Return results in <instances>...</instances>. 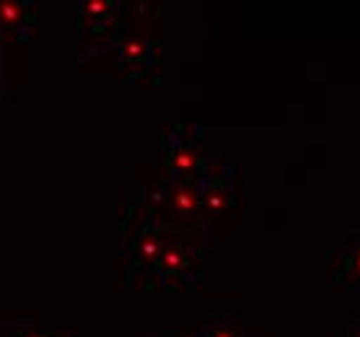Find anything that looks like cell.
Wrapping results in <instances>:
<instances>
[{"mask_svg": "<svg viewBox=\"0 0 360 337\" xmlns=\"http://www.w3.org/2000/svg\"><path fill=\"white\" fill-rule=\"evenodd\" d=\"M355 265H358V270H360V255H358V260H355Z\"/></svg>", "mask_w": 360, "mask_h": 337, "instance_id": "obj_11", "label": "cell"}, {"mask_svg": "<svg viewBox=\"0 0 360 337\" xmlns=\"http://www.w3.org/2000/svg\"><path fill=\"white\" fill-rule=\"evenodd\" d=\"M140 260L143 262H153V260H158V252H161V241H158L156 234H146L143 236V241H140Z\"/></svg>", "mask_w": 360, "mask_h": 337, "instance_id": "obj_5", "label": "cell"}, {"mask_svg": "<svg viewBox=\"0 0 360 337\" xmlns=\"http://www.w3.org/2000/svg\"><path fill=\"white\" fill-rule=\"evenodd\" d=\"M210 337H238L236 332H231V329H215Z\"/></svg>", "mask_w": 360, "mask_h": 337, "instance_id": "obj_9", "label": "cell"}, {"mask_svg": "<svg viewBox=\"0 0 360 337\" xmlns=\"http://www.w3.org/2000/svg\"><path fill=\"white\" fill-rule=\"evenodd\" d=\"M200 205V198H197V192L187 184H179V187L172 192V208L176 213L181 215H192Z\"/></svg>", "mask_w": 360, "mask_h": 337, "instance_id": "obj_1", "label": "cell"}, {"mask_svg": "<svg viewBox=\"0 0 360 337\" xmlns=\"http://www.w3.org/2000/svg\"><path fill=\"white\" fill-rule=\"evenodd\" d=\"M148 55V44L143 39H135V37H130V39L122 42V60L124 63H135V60H146Z\"/></svg>", "mask_w": 360, "mask_h": 337, "instance_id": "obj_4", "label": "cell"}, {"mask_svg": "<svg viewBox=\"0 0 360 337\" xmlns=\"http://www.w3.org/2000/svg\"><path fill=\"white\" fill-rule=\"evenodd\" d=\"M223 203H226V195H223L221 189H210V192H207V205L210 208L218 210V208H223Z\"/></svg>", "mask_w": 360, "mask_h": 337, "instance_id": "obj_8", "label": "cell"}, {"mask_svg": "<svg viewBox=\"0 0 360 337\" xmlns=\"http://www.w3.org/2000/svg\"><path fill=\"white\" fill-rule=\"evenodd\" d=\"M109 11H112V3H109V0H86V3L81 6L83 18H101V16H109Z\"/></svg>", "mask_w": 360, "mask_h": 337, "instance_id": "obj_6", "label": "cell"}, {"mask_svg": "<svg viewBox=\"0 0 360 337\" xmlns=\"http://www.w3.org/2000/svg\"><path fill=\"white\" fill-rule=\"evenodd\" d=\"M29 337H47V335H39V332H32Z\"/></svg>", "mask_w": 360, "mask_h": 337, "instance_id": "obj_10", "label": "cell"}, {"mask_svg": "<svg viewBox=\"0 0 360 337\" xmlns=\"http://www.w3.org/2000/svg\"><path fill=\"white\" fill-rule=\"evenodd\" d=\"M26 6L16 0H0V26L3 29H16L24 24Z\"/></svg>", "mask_w": 360, "mask_h": 337, "instance_id": "obj_2", "label": "cell"}, {"mask_svg": "<svg viewBox=\"0 0 360 337\" xmlns=\"http://www.w3.org/2000/svg\"><path fill=\"white\" fill-rule=\"evenodd\" d=\"M158 260H161V267L169 272L174 270H181L184 265H187V257H184V252H181L179 247H161V252H158Z\"/></svg>", "mask_w": 360, "mask_h": 337, "instance_id": "obj_3", "label": "cell"}, {"mask_svg": "<svg viewBox=\"0 0 360 337\" xmlns=\"http://www.w3.org/2000/svg\"><path fill=\"white\" fill-rule=\"evenodd\" d=\"M172 164L176 166V172H181V174H189L192 169H195V164H197V156L192 153L189 148H179L176 153L172 156Z\"/></svg>", "mask_w": 360, "mask_h": 337, "instance_id": "obj_7", "label": "cell"}]
</instances>
